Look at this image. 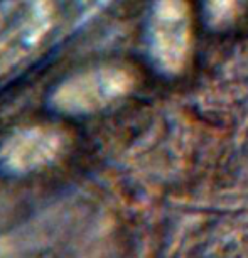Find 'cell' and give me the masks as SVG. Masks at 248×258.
<instances>
[{
    "label": "cell",
    "instance_id": "1",
    "mask_svg": "<svg viewBox=\"0 0 248 258\" xmlns=\"http://www.w3.org/2000/svg\"><path fill=\"white\" fill-rule=\"evenodd\" d=\"M59 149V139L49 132H29L14 139L4 150V162L11 170L36 169L54 157Z\"/></svg>",
    "mask_w": 248,
    "mask_h": 258
}]
</instances>
